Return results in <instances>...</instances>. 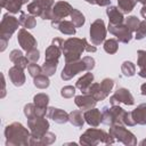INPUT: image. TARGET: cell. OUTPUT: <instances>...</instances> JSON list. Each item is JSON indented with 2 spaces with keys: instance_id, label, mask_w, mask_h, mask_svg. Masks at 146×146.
<instances>
[{
  "instance_id": "cell-6",
  "label": "cell",
  "mask_w": 146,
  "mask_h": 146,
  "mask_svg": "<svg viewBox=\"0 0 146 146\" xmlns=\"http://www.w3.org/2000/svg\"><path fill=\"white\" fill-rule=\"evenodd\" d=\"M125 111L119 105H112V107L105 106L102 112V123L112 125L115 123H123Z\"/></svg>"
},
{
  "instance_id": "cell-33",
  "label": "cell",
  "mask_w": 146,
  "mask_h": 146,
  "mask_svg": "<svg viewBox=\"0 0 146 146\" xmlns=\"http://www.w3.org/2000/svg\"><path fill=\"white\" fill-rule=\"evenodd\" d=\"M70 16H71V22L75 25V27H81L84 24V22H86L84 15L80 10H78V9L73 8V10H72Z\"/></svg>"
},
{
  "instance_id": "cell-17",
  "label": "cell",
  "mask_w": 146,
  "mask_h": 146,
  "mask_svg": "<svg viewBox=\"0 0 146 146\" xmlns=\"http://www.w3.org/2000/svg\"><path fill=\"white\" fill-rule=\"evenodd\" d=\"M83 116H84V121L90 127L97 128L102 123V112L98 108H96V107H92L90 110L84 111Z\"/></svg>"
},
{
  "instance_id": "cell-11",
  "label": "cell",
  "mask_w": 146,
  "mask_h": 146,
  "mask_svg": "<svg viewBox=\"0 0 146 146\" xmlns=\"http://www.w3.org/2000/svg\"><path fill=\"white\" fill-rule=\"evenodd\" d=\"M110 103L111 105H119L120 103L124 105H133L135 99L127 88H117L116 91L110 97Z\"/></svg>"
},
{
  "instance_id": "cell-44",
  "label": "cell",
  "mask_w": 146,
  "mask_h": 146,
  "mask_svg": "<svg viewBox=\"0 0 146 146\" xmlns=\"http://www.w3.org/2000/svg\"><path fill=\"white\" fill-rule=\"evenodd\" d=\"M123 124L124 125H128V127H133L136 125V122L132 117V114L131 112H125V115L123 117Z\"/></svg>"
},
{
  "instance_id": "cell-51",
  "label": "cell",
  "mask_w": 146,
  "mask_h": 146,
  "mask_svg": "<svg viewBox=\"0 0 146 146\" xmlns=\"http://www.w3.org/2000/svg\"><path fill=\"white\" fill-rule=\"evenodd\" d=\"M140 145H141V146H145V145H146V138H145L144 140L140 141Z\"/></svg>"
},
{
  "instance_id": "cell-27",
  "label": "cell",
  "mask_w": 146,
  "mask_h": 146,
  "mask_svg": "<svg viewBox=\"0 0 146 146\" xmlns=\"http://www.w3.org/2000/svg\"><path fill=\"white\" fill-rule=\"evenodd\" d=\"M0 2L1 7L7 9L10 14H17L24 5V0H0Z\"/></svg>"
},
{
  "instance_id": "cell-22",
  "label": "cell",
  "mask_w": 146,
  "mask_h": 146,
  "mask_svg": "<svg viewBox=\"0 0 146 146\" xmlns=\"http://www.w3.org/2000/svg\"><path fill=\"white\" fill-rule=\"evenodd\" d=\"M9 59L14 63V65L15 66H17V67H21V68H26L27 66H29V58L26 57V56H24L23 55V52L21 51V50H18V49H14V50H11L10 51V54H9Z\"/></svg>"
},
{
  "instance_id": "cell-13",
  "label": "cell",
  "mask_w": 146,
  "mask_h": 146,
  "mask_svg": "<svg viewBox=\"0 0 146 146\" xmlns=\"http://www.w3.org/2000/svg\"><path fill=\"white\" fill-rule=\"evenodd\" d=\"M17 41H18L19 46L22 47V49L25 51H30V50L36 48V44H38L34 36L30 32H27L26 29H21L18 31Z\"/></svg>"
},
{
  "instance_id": "cell-7",
  "label": "cell",
  "mask_w": 146,
  "mask_h": 146,
  "mask_svg": "<svg viewBox=\"0 0 146 146\" xmlns=\"http://www.w3.org/2000/svg\"><path fill=\"white\" fill-rule=\"evenodd\" d=\"M19 25H21L19 21L15 16L10 14H5L0 23V39H5L9 41L14 32L18 30Z\"/></svg>"
},
{
  "instance_id": "cell-41",
  "label": "cell",
  "mask_w": 146,
  "mask_h": 146,
  "mask_svg": "<svg viewBox=\"0 0 146 146\" xmlns=\"http://www.w3.org/2000/svg\"><path fill=\"white\" fill-rule=\"evenodd\" d=\"M27 71H29V74H30L32 78H35V76H38L39 74L42 73V67L39 66V65L35 64V63H31V64H29V66H27Z\"/></svg>"
},
{
  "instance_id": "cell-43",
  "label": "cell",
  "mask_w": 146,
  "mask_h": 146,
  "mask_svg": "<svg viewBox=\"0 0 146 146\" xmlns=\"http://www.w3.org/2000/svg\"><path fill=\"white\" fill-rule=\"evenodd\" d=\"M26 57L29 58V60L31 63H36L39 60V58H40V51L36 48H34V49H32L30 51H26Z\"/></svg>"
},
{
  "instance_id": "cell-15",
  "label": "cell",
  "mask_w": 146,
  "mask_h": 146,
  "mask_svg": "<svg viewBox=\"0 0 146 146\" xmlns=\"http://www.w3.org/2000/svg\"><path fill=\"white\" fill-rule=\"evenodd\" d=\"M33 103L36 108L38 116H46L48 112V104H49V96L47 94H36L33 97Z\"/></svg>"
},
{
  "instance_id": "cell-2",
  "label": "cell",
  "mask_w": 146,
  "mask_h": 146,
  "mask_svg": "<svg viewBox=\"0 0 146 146\" xmlns=\"http://www.w3.org/2000/svg\"><path fill=\"white\" fill-rule=\"evenodd\" d=\"M6 146H27L30 145L31 131L22 123L13 122L5 128Z\"/></svg>"
},
{
  "instance_id": "cell-52",
  "label": "cell",
  "mask_w": 146,
  "mask_h": 146,
  "mask_svg": "<svg viewBox=\"0 0 146 146\" xmlns=\"http://www.w3.org/2000/svg\"><path fill=\"white\" fill-rule=\"evenodd\" d=\"M137 2H140V3H143V5H146V0H136Z\"/></svg>"
},
{
  "instance_id": "cell-29",
  "label": "cell",
  "mask_w": 146,
  "mask_h": 146,
  "mask_svg": "<svg viewBox=\"0 0 146 146\" xmlns=\"http://www.w3.org/2000/svg\"><path fill=\"white\" fill-rule=\"evenodd\" d=\"M100 100H104L111 92V90L114 87V81L110 78H105L100 81Z\"/></svg>"
},
{
  "instance_id": "cell-12",
  "label": "cell",
  "mask_w": 146,
  "mask_h": 146,
  "mask_svg": "<svg viewBox=\"0 0 146 146\" xmlns=\"http://www.w3.org/2000/svg\"><path fill=\"white\" fill-rule=\"evenodd\" d=\"M107 30L110 31V33H112L113 35L116 36V39L122 42V43H128L131 38H132V32L130 31V29L125 25V24H119V25H112L108 24Z\"/></svg>"
},
{
  "instance_id": "cell-1",
  "label": "cell",
  "mask_w": 146,
  "mask_h": 146,
  "mask_svg": "<svg viewBox=\"0 0 146 146\" xmlns=\"http://www.w3.org/2000/svg\"><path fill=\"white\" fill-rule=\"evenodd\" d=\"M63 55L65 58V63L68 62H73V60H78L81 59V55L83 51H88V52H95L97 50L96 46H91L90 43H88L87 39L82 38H68L64 41L63 44Z\"/></svg>"
},
{
  "instance_id": "cell-26",
  "label": "cell",
  "mask_w": 146,
  "mask_h": 146,
  "mask_svg": "<svg viewBox=\"0 0 146 146\" xmlns=\"http://www.w3.org/2000/svg\"><path fill=\"white\" fill-rule=\"evenodd\" d=\"M132 117L136 122V124H140V125H145L146 124V104H139L132 112Z\"/></svg>"
},
{
  "instance_id": "cell-38",
  "label": "cell",
  "mask_w": 146,
  "mask_h": 146,
  "mask_svg": "<svg viewBox=\"0 0 146 146\" xmlns=\"http://www.w3.org/2000/svg\"><path fill=\"white\" fill-rule=\"evenodd\" d=\"M139 24H140V21L136 16H129L128 18H125V25L130 29L131 32H136L137 29L139 27Z\"/></svg>"
},
{
  "instance_id": "cell-36",
  "label": "cell",
  "mask_w": 146,
  "mask_h": 146,
  "mask_svg": "<svg viewBox=\"0 0 146 146\" xmlns=\"http://www.w3.org/2000/svg\"><path fill=\"white\" fill-rule=\"evenodd\" d=\"M57 66H58V63L56 62H46L43 63V65L41 66L42 67V73L48 75V76H51L55 74L56 70H57Z\"/></svg>"
},
{
  "instance_id": "cell-9",
  "label": "cell",
  "mask_w": 146,
  "mask_h": 146,
  "mask_svg": "<svg viewBox=\"0 0 146 146\" xmlns=\"http://www.w3.org/2000/svg\"><path fill=\"white\" fill-rule=\"evenodd\" d=\"M106 26L103 19L98 18L94 21L90 25V40L94 46H99L105 41L106 38Z\"/></svg>"
},
{
  "instance_id": "cell-18",
  "label": "cell",
  "mask_w": 146,
  "mask_h": 146,
  "mask_svg": "<svg viewBox=\"0 0 146 146\" xmlns=\"http://www.w3.org/2000/svg\"><path fill=\"white\" fill-rule=\"evenodd\" d=\"M51 25L52 27L57 29L60 33L63 34H66V35H74L76 30H75V25L70 22V21H52L51 22Z\"/></svg>"
},
{
  "instance_id": "cell-35",
  "label": "cell",
  "mask_w": 146,
  "mask_h": 146,
  "mask_svg": "<svg viewBox=\"0 0 146 146\" xmlns=\"http://www.w3.org/2000/svg\"><path fill=\"white\" fill-rule=\"evenodd\" d=\"M121 72L124 76H128V78L133 76L135 73H136V66H135L133 63H131L129 60H125L121 65Z\"/></svg>"
},
{
  "instance_id": "cell-28",
  "label": "cell",
  "mask_w": 146,
  "mask_h": 146,
  "mask_svg": "<svg viewBox=\"0 0 146 146\" xmlns=\"http://www.w3.org/2000/svg\"><path fill=\"white\" fill-rule=\"evenodd\" d=\"M35 16H33V15H31V14H26V13H24V11H21V15H19V18H18V21H19V24L24 27V29H33V27H35V25H36V21H35V18H34Z\"/></svg>"
},
{
  "instance_id": "cell-49",
  "label": "cell",
  "mask_w": 146,
  "mask_h": 146,
  "mask_svg": "<svg viewBox=\"0 0 146 146\" xmlns=\"http://www.w3.org/2000/svg\"><path fill=\"white\" fill-rule=\"evenodd\" d=\"M140 15L146 19V5H144V6H143V8L140 9Z\"/></svg>"
},
{
  "instance_id": "cell-45",
  "label": "cell",
  "mask_w": 146,
  "mask_h": 146,
  "mask_svg": "<svg viewBox=\"0 0 146 146\" xmlns=\"http://www.w3.org/2000/svg\"><path fill=\"white\" fill-rule=\"evenodd\" d=\"M82 59H83V62L87 66V71H91L95 67V59L91 56H84Z\"/></svg>"
},
{
  "instance_id": "cell-31",
  "label": "cell",
  "mask_w": 146,
  "mask_h": 146,
  "mask_svg": "<svg viewBox=\"0 0 146 146\" xmlns=\"http://www.w3.org/2000/svg\"><path fill=\"white\" fill-rule=\"evenodd\" d=\"M137 65L139 67V76L146 78V50L137 51Z\"/></svg>"
},
{
  "instance_id": "cell-30",
  "label": "cell",
  "mask_w": 146,
  "mask_h": 146,
  "mask_svg": "<svg viewBox=\"0 0 146 146\" xmlns=\"http://www.w3.org/2000/svg\"><path fill=\"white\" fill-rule=\"evenodd\" d=\"M68 121L74 127L81 128L84 124V116L80 110H75V111H72L71 113H68Z\"/></svg>"
},
{
  "instance_id": "cell-42",
  "label": "cell",
  "mask_w": 146,
  "mask_h": 146,
  "mask_svg": "<svg viewBox=\"0 0 146 146\" xmlns=\"http://www.w3.org/2000/svg\"><path fill=\"white\" fill-rule=\"evenodd\" d=\"M144 36H146V19L141 21L139 24V27L136 31V35L135 39L136 40H141Z\"/></svg>"
},
{
  "instance_id": "cell-4",
  "label": "cell",
  "mask_w": 146,
  "mask_h": 146,
  "mask_svg": "<svg viewBox=\"0 0 146 146\" xmlns=\"http://www.w3.org/2000/svg\"><path fill=\"white\" fill-rule=\"evenodd\" d=\"M55 0H33L27 3V13L33 16H39L42 19H52V7Z\"/></svg>"
},
{
  "instance_id": "cell-3",
  "label": "cell",
  "mask_w": 146,
  "mask_h": 146,
  "mask_svg": "<svg viewBox=\"0 0 146 146\" xmlns=\"http://www.w3.org/2000/svg\"><path fill=\"white\" fill-rule=\"evenodd\" d=\"M114 138L102 129H96L95 127L86 130L80 136V144L86 146H96L98 144L111 145L114 143Z\"/></svg>"
},
{
  "instance_id": "cell-10",
  "label": "cell",
  "mask_w": 146,
  "mask_h": 146,
  "mask_svg": "<svg viewBox=\"0 0 146 146\" xmlns=\"http://www.w3.org/2000/svg\"><path fill=\"white\" fill-rule=\"evenodd\" d=\"M83 71H87V66L83 59L68 62V63H65V66L60 73V78L64 81H67V80H71L73 76H75L78 73H81Z\"/></svg>"
},
{
  "instance_id": "cell-37",
  "label": "cell",
  "mask_w": 146,
  "mask_h": 146,
  "mask_svg": "<svg viewBox=\"0 0 146 146\" xmlns=\"http://www.w3.org/2000/svg\"><path fill=\"white\" fill-rule=\"evenodd\" d=\"M119 49V43L115 39H108L104 41V50L107 54H115Z\"/></svg>"
},
{
  "instance_id": "cell-5",
  "label": "cell",
  "mask_w": 146,
  "mask_h": 146,
  "mask_svg": "<svg viewBox=\"0 0 146 146\" xmlns=\"http://www.w3.org/2000/svg\"><path fill=\"white\" fill-rule=\"evenodd\" d=\"M108 133L115 140H119L127 146H135L137 144V138L135 137V135L131 131H129L124 127L123 123H115V124L110 125Z\"/></svg>"
},
{
  "instance_id": "cell-20",
  "label": "cell",
  "mask_w": 146,
  "mask_h": 146,
  "mask_svg": "<svg viewBox=\"0 0 146 146\" xmlns=\"http://www.w3.org/2000/svg\"><path fill=\"white\" fill-rule=\"evenodd\" d=\"M106 14H107L108 21H110L108 24L119 25V24H122L123 21H124L123 13H122V11L119 9V7H116V6H107Z\"/></svg>"
},
{
  "instance_id": "cell-25",
  "label": "cell",
  "mask_w": 146,
  "mask_h": 146,
  "mask_svg": "<svg viewBox=\"0 0 146 146\" xmlns=\"http://www.w3.org/2000/svg\"><path fill=\"white\" fill-rule=\"evenodd\" d=\"M62 54H63L62 47L51 42V44L46 49V52H44L46 62H56V63H58V59H59Z\"/></svg>"
},
{
  "instance_id": "cell-24",
  "label": "cell",
  "mask_w": 146,
  "mask_h": 146,
  "mask_svg": "<svg viewBox=\"0 0 146 146\" xmlns=\"http://www.w3.org/2000/svg\"><path fill=\"white\" fill-rule=\"evenodd\" d=\"M94 79H95L94 74L90 73V72H88V73H86L84 75H82V76L76 81L75 87H76L82 94H87L88 90H89V88H90V86L94 83Z\"/></svg>"
},
{
  "instance_id": "cell-8",
  "label": "cell",
  "mask_w": 146,
  "mask_h": 146,
  "mask_svg": "<svg viewBox=\"0 0 146 146\" xmlns=\"http://www.w3.org/2000/svg\"><path fill=\"white\" fill-rule=\"evenodd\" d=\"M27 127L31 131V136L33 138H40L46 132H48V129L50 127L49 121L44 116H34L31 119H27Z\"/></svg>"
},
{
  "instance_id": "cell-40",
  "label": "cell",
  "mask_w": 146,
  "mask_h": 146,
  "mask_svg": "<svg viewBox=\"0 0 146 146\" xmlns=\"http://www.w3.org/2000/svg\"><path fill=\"white\" fill-rule=\"evenodd\" d=\"M24 114L27 119H31V117H34L36 116V108H35V105L34 103H29L24 106Z\"/></svg>"
},
{
  "instance_id": "cell-46",
  "label": "cell",
  "mask_w": 146,
  "mask_h": 146,
  "mask_svg": "<svg viewBox=\"0 0 146 146\" xmlns=\"http://www.w3.org/2000/svg\"><path fill=\"white\" fill-rule=\"evenodd\" d=\"M110 3H111V0H96V5H98L100 7L110 6Z\"/></svg>"
},
{
  "instance_id": "cell-39",
  "label": "cell",
  "mask_w": 146,
  "mask_h": 146,
  "mask_svg": "<svg viewBox=\"0 0 146 146\" xmlns=\"http://www.w3.org/2000/svg\"><path fill=\"white\" fill-rule=\"evenodd\" d=\"M75 88L73 86H65L60 89V96L63 98H72L75 95Z\"/></svg>"
},
{
  "instance_id": "cell-47",
  "label": "cell",
  "mask_w": 146,
  "mask_h": 146,
  "mask_svg": "<svg viewBox=\"0 0 146 146\" xmlns=\"http://www.w3.org/2000/svg\"><path fill=\"white\" fill-rule=\"evenodd\" d=\"M6 95V83H5V76L2 74V94H1V97L3 98Z\"/></svg>"
},
{
  "instance_id": "cell-50",
  "label": "cell",
  "mask_w": 146,
  "mask_h": 146,
  "mask_svg": "<svg viewBox=\"0 0 146 146\" xmlns=\"http://www.w3.org/2000/svg\"><path fill=\"white\" fill-rule=\"evenodd\" d=\"M84 1H87L88 3H91V5H95L96 3V0H84Z\"/></svg>"
},
{
  "instance_id": "cell-34",
  "label": "cell",
  "mask_w": 146,
  "mask_h": 146,
  "mask_svg": "<svg viewBox=\"0 0 146 146\" xmlns=\"http://www.w3.org/2000/svg\"><path fill=\"white\" fill-rule=\"evenodd\" d=\"M33 83H34V86H35L36 88H39V89H46V88L49 87L50 81H49L48 75L41 73V74H39L38 76L33 78Z\"/></svg>"
},
{
  "instance_id": "cell-21",
  "label": "cell",
  "mask_w": 146,
  "mask_h": 146,
  "mask_svg": "<svg viewBox=\"0 0 146 146\" xmlns=\"http://www.w3.org/2000/svg\"><path fill=\"white\" fill-rule=\"evenodd\" d=\"M47 116L55 121L56 123L63 124L68 121V113H66L64 110L60 108H55V107H48Z\"/></svg>"
},
{
  "instance_id": "cell-14",
  "label": "cell",
  "mask_w": 146,
  "mask_h": 146,
  "mask_svg": "<svg viewBox=\"0 0 146 146\" xmlns=\"http://www.w3.org/2000/svg\"><path fill=\"white\" fill-rule=\"evenodd\" d=\"M73 7L66 1H57L52 7V21H62L71 15Z\"/></svg>"
},
{
  "instance_id": "cell-19",
  "label": "cell",
  "mask_w": 146,
  "mask_h": 146,
  "mask_svg": "<svg viewBox=\"0 0 146 146\" xmlns=\"http://www.w3.org/2000/svg\"><path fill=\"white\" fill-rule=\"evenodd\" d=\"M8 74H9V79H10V81L13 82L14 86H16V87H22V86L25 83L26 78H25L24 70H23V68L17 67V66L14 65L13 67L9 68Z\"/></svg>"
},
{
  "instance_id": "cell-23",
  "label": "cell",
  "mask_w": 146,
  "mask_h": 146,
  "mask_svg": "<svg viewBox=\"0 0 146 146\" xmlns=\"http://www.w3.org/2000/svg\"><path fill=\"white\" fill-rule=\"evenodd\" d=\"M55 141H56V135L52 132H49V131L46 132L40 138H33L32 136L30 138L31 146H47V145H51Z\"/></svg>"
},
{
  "instance_id": "cell-32",
  "label": "cell",
  "mask_w": 146,
  "mask_h": 146,
  "mask_svg": "<svg viewBox=\"0 0 146 146\" xmlns=\"http://www.w3.org/2000/svg\"><path fill=\"white\" fill-rule=\"evenodd\" d=\"M136 0H117V7L123 14H129L136 6Z\"/></svg>"
},
{
  "instance_id": "cell-16",
  "label": "cell",
  "mask_w": 146,
  "mask_h": 146,
  "mask_svg": "<svg viewBox=\"0 0 146 146\" xmlns=\"http://www.w3.org/2000/svg\"><path fill=\"white\" fill-rule=\"evenodd\" d=\"M74 103H75V105H76L80 110L87 111V110H90V108L95 107L96 104H97V100H96V98H95L92 95H90V94H81V95H79V96H75Z\"/></svg>"
},
{
  "instance_id": "cell-48",
  "label": "cell",
  "mask_w": 146,
  "mask_h": 146,
  "mask_svg": "<svg viewBox=\"0 0 146 146\" xmlns=\"http://www.w3.org/2000/svg\"><path fill=\"white\" fill-rule=\"evenodd\" d=\"M140 92H141V95L146 96V82L140 86Z\"/></svg>"
}]
</instances>
